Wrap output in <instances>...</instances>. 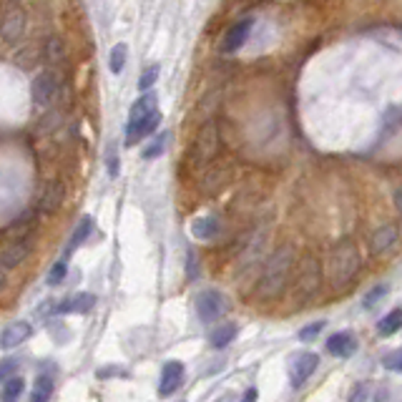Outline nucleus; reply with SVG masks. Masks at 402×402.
<instances>
[{"mask_svg": "<svg viewBox=\"0 0 402 402\" xmlns=\"http://www.w3.org/2000/svg\"><path fill=\"white\" fill-rule=\"evenodd\" d=\"M292 269H294V247L284 244V247L277 249L274 254L264 262V267H262L259 282H257V297H259L262 302H272L284 294Z\"/></svg>", "mask_w": 402, "mask_h": 402, "instance_id": "obj_1", "label": "nucleus"}, {"mask_svg": "<svg viewBox=\"0 0 402 402\" xmlns=\"http://www.w3.org/2000/svg\"><path fill=\"white\" fill-rule=\"evenodd\" d=\"M360 269H362V254L352 242H339L329 249L324 272H327V279L332 284V289H347L360 277Z\"/></svg>", "mask_w": 402, "mask_h": 402, "instance_id": "obj_2", "label": "nucleus"}, {"mask_svg": "<svg viewBox=\"0 0 402 402\" xmlns=\"http://www.w3.org/2000/svg\"><path fill=\"white\" fill-rule=\"evenodd\" d=\"M219 146H222V141H219L217 123H214V121L204 123V126L199 128V133H196L194 146H191V164H194V166H207L209 161L219 154Z\"/></svg>", "mask_w": 402, "mask_h": 402, "instance_id": "obj_3", "label": "nucleus"}, {"mask_svg": "<svg viewBox=\"0 0 402 402\" xmlns=\"http://www.w3.org/2000/svg\"><path fill=\"white\" fill-rule=\"evenodd\" d=\"M319 284H322V274H319V264L309 257L307 262H302L299 277L294 284V304L304 307L307 302H312L319 294Z\"/></svg>", "mask_w": 402, "mask_h": 402, "instance_id": "obj_4", "label": "nucleus"}, {"mask_svg": "<svg viewBox=\"0 0 402 402\" xmlns=\"http://www.w3.org/2000/svg\"><path fill=\"white\" fill-rule=\"evenodd\" d=\"M194 307H196V317H199L201 322L212 324L229 312V297L219 289H204L196 294Z\"/></svg>", "mask_w": 402, "mask_h": 402, "instance_id": "obj_5", "label": "nucleus"}, {"mask_svg": "<svg viewBox=\"0 0 402 402\" xmlns=\"http://www.w3.org/2000/svg\"><path fill=\"white\" fill-rule=\"evenodd\" d=\"M319 367V357L309 349H302V352H294L287 362V372H289V382L292 387H302L309 377L314 375V370Z\"/></svg>", "mask_w": 402, "mask_h": 402, "instance_id": "obj_6", "label": "nucleus"}, {"mask_svg": "<svg viewBox=\"0 0 402 402\" xmlns=\"http://www.w3.org/2000/svg\"><path fill=\"white\" fill-rule=\"evenodd\" d=\"M58 88H61L58 73H56V71H41V73L33 78V86H31L33 100H36L38 106H48V103L56 98Z\"/></svg>", "mask_w": 402, "mask_h": 402, "instance_id": "obj_7", "label": "nucleus"}, {"mask_svg": "<svg viewBox=\"0 0 402 402\" xmlns=\"http://www.w3.org/2000/svg\"><path fill=\"white\" fill-rule=\"evenodd\" d=\"M184 382V362L179 360H169L161 367V377H159V395L161 397H171Z\"/></svg>", "mask_w": 402, "mask_h": 402, "instance_id": "obj_8", "label": "nucleus"}, {"mask_svg": "<svg viewBox=\"0 0 402 402\" xmlns=\"http://www.w3.org/2000/svg\"><path fill=\"white\" fill-rule=\"evenodd\" d=\"M397 239H400V232H397L395 224H382V227L377 229L375 234H372L370 252H372L375 257L387 254V252H392V249H395Z\"/></svg>", "mask_w": 402, "mask_h": 402, "instance_id": "obj_9", "label": "nucleus"}, {"mask_svg": "<svg viewBox=\"0 0 402 402\" xmlns=\"http://www.w3.org/2000/svg\"><path fill=\"white\" fill-rule=\"evenodd\" d=\"M96 307V294L91 292H78V294L68 297L53 309L56 314H88Z\"/></svg>", "mask_w": 402, "mask_h": 402, "instance_id": "obj_10", "label": "nucleus"}, {"mask_svg": "<svg viewBox=\"0 0 402 402\" xmlns=\"http://www.w3.org/2000/svg\"><path fill=\"white\" fill-rule=\"evenodd\" d=\"M252 28H254V18H249V16L242 18L237 26L229 28L227 38H224V53H234V51H239V48L249 41V33H252Z\"/></svg>", "mask_w": 402, "mask_h": 402, "instance_id": "obj_11", "label": "nucleus"}, {"mask_svg": "<svg viewBox=\"0 0 402 402\" xmlns=\"http://www.w3.org/2000/svg\"><path fill=\"white\" fill-rule=\"evenodd\" d=\"M327 352L332 357H339V360H347L357 352V339L352 332H334L332 337L327 339Z\"/></svg>", "mask_w": 402, "mask_h": 402, "instance_id": "obj_12", "label": "nucleus"}, {"mask_svg": "<svg viewBox=\"0 0 402 402\" xmlns=\"http://www.w3.org/2000/svg\"><path fill=\"white\" fill-rule=\"evenodd\" d=\"M33 327L28 322H13L0 332V349H16L26 339H31Z\"/></svg>", "mask_w": 402, "mask_h": 402, "instance_id": "obj_13", "label": "nucleus"}, {"mask_svg": "<svg viewBox=\"0 0 402 402\" xmlns=\"http://www.w3.org/2000/svg\"><path fill=\"white\" fill-rule=\"evenodd\" d=\"M63 199H66V186L61 181H51V184L43 189L41 199H38V209L46 214H53L63 207Z\"/></svg>", "mask_w": 402, "mask_h": 402, "instance_id": "obj_14", "label": "nucleus"}, {"mask_svg": "<svg viewBox=\"0 0 402 402\" xmlns=\"http://www.w3.org/2000/svg\"><path fill=\"white\" fill-rule=\"evenodd\" d=\"M264 244H267V232L264 234H257L252 242H249V247H244V257H242V267L239 269L242 272H252L257 264L262 262V252H264Z\"/></svg>", "mask_w": 402, "mask_h": 402, "instance_id": "obj_15", "label": "nucleus"}, {"mask_svg": "<svg viewBox=\"0 0 402 402\" xmlns=\"http://www.w3.org/2000/svg\"><path fill=\"white\" fill-rule=\"evenodd\" d=\"M26 31V13L23 11H11L6 13L3 23H0V36L6 38V41H18Z\"/></svg>", "mask_w": 402, "mask_h": 402, "instance_id": "obj_16", "label": "nucleus"}, {"mask_svg": "<svg viewBox=\"0 0 402 402\" xmlns=\"http://www.w3.org/2000/svg\"><path fill=\"white\" fill-rule=\"evenodd\" d=\"M219 232H222V227H219L217 217H199L191 222V234H194V239H199V242H212Z\"/></svg>", "mask_w": 402, "mask_h": 402, "instance_id": "obj_17", "label": "nucleus"}, {"mask_svg": "<svg viewBox=\"0 0 402 402\" xmlns=\"http://www.w3.org/2000/svg\"><path fill=\"white\" fill-rule=\"evenodd\" d=\"M237 334H239L237 324L224 322V324H219V327L212 329V334H209V344H212L214 349H224V347H229L234 339H237Z\"/></svg>", "mask_w": 402, "mask_h": 402, "instance_id": "obj_18", "label": "nucleus"}, {"mask_svg": "<svg viewBox=\"0 0 402 402\" xmlns=\"http://www.w3.org/2000/svg\"><path fill=\"white\" fill-rule=\"evenodd\" d=\"M91 232H93V219L91 217H83L78 222V227H76V232L71 234V239H68V249H66V257H71L76 252V249L81 247V244L86 242V239L91 237Z\"/></svg>", "mask_w": 402, "mask_h": 402, "instance_id": "obj_19", "label": "nucleus"}, {"mask_svg": "<svg viewBox=\"0 0 402 402\" xmlns=\"http://www.w3.org/2000/svg\"><path fill=\"white\" fill-rule=\"evenodd\" d=\"M402 327V312L400 309H392V312H387L385 317L377 322V334L380 337H392V334H397Z\"/></svg>", "mask_w": 402, "mask_h": 402, "instance_id": "obj_20", "label": "nucleus"}, {"mask_svg": "<svg viewBox=\"0 0 402 402\" xmlns=\"http://www.w3.org/2000/svg\"><path fill=\"white\" fill-rule=\"evenodd\" d=\"M28 244L31 242H18V244H13V247H6V252L0 254V262H3L6 267H18L23 259H26Z\"/></svg>", "mask_w": 402, "mask_h": 402, "instance_id": "obj_21", "label": "nucleus"}, {"mask_svg": "<svg viewBox=\"0 0 402 402\" xmlns=\"http://www.w3.org/2000/svg\"><path fill=\"white\" fill-rule=\"evenodd\" d=\"M53 397V377L51 375H41L36 380V387L31 392V402H48Z\"/></svg>", "mask_w": 402, "mask_h": 402, "instance_id": "obj_22", "label": "nucleus"}, {"mask_svg": "<svg viewBox=\"0 0 402 402\" xmlns=\"http://www.w3.org/2000/svg\"><path fill=\"white\" fill-rule=\"evenodd\" d=\"M23 377H11V380L3 382V390H0V402H18V397L23 395Z\"/></svg>", "mask_w": 402, "mask_h": 402, "instance_id": "obj_23", "label": "nucleus"}, {"mask_svg": "<svg viewBox=\"0 0 402 402\" xmlns=\"http://www.w3.org/2000/svg\"><path fill=\"white\" fill-rule=\"evenodd\" d=\"M126 58H128V48L123 46V43H118V46H113L111 56H108V66H111L113 73H121L123 66H126Z\"/></svg>", "mask_w": 402, "mask_h": 402, "instance_id": "obj_24", "label": "nucleus"}, {"mask_svg": "<svg viewBox=\"0 0 402 402\" xmlns=\"http://www.w3.org/2000/svg\"><path fill=\"white\" fill-rule=\"evenodd\" d=\"M166 141H169V133H161V136H156L154 141H151V146L143 148V159H156V156L164 154Z\"/></svg>", "mask_w": 402, "mask_h": 402, "instance_id": "obj_25", "label": "nucleus"}, {"mask_svg": "<svg viewBox=\"0 0 402 402\" xmlns=\"http://www.w3.org/2000/svg\"><path fill=\"white\" fill-rule=\"evenodd\" d=\"M387 292H390V289H387V284H377V287H372V289L367 292L365 297H362V307H365V309H372V307H375V304H377V302L385 299Z\"/></svg>", "mask_w": 402, "mask_h": 402, "instance_id": "obj_26", "label": "nucleus"}, {"mask_svg": "<svg viewBox=\"0 0 402 402\" xmlns=\"http://www.w3.org/2000/svg\"><path fill=\"white\" fill-rule=\"evenodd\" d=\"M227 179H229V171L219 169L217 174L212 171V174H207V179H204V186H207V191H217L227 184Z\"/></svg>", "mask_w": 402, "mask_h": 402, "instance_id": "obj_27", "label": "nucleus"}, {"mask_svg": "<svg viewBox=\"0 0 402 402\" xmlns=\"http://www.w3.org/2000/svg\"><path fill=\"white\" fill-rule=\"evenodd\" d=\"M63 53H66V48H63V41H58V38H51L46 46V58L48 61H63Z\"/></svg>", "mask_w": 402, "mask_h": 402, "instance_id": "obj_28", "label": "nucleus"}, {"mask_svg": "<svg viewBox=\"0 0 402 402\" xmlns=\"http://www.w3.org/2000/svg\"><path fill=\"white\" fill-rule=\"evenodd\" d=\"M372 395V382H357L355 390L349 392V402H367Z\"/></svg>", "mask_w": 402, "mask_h": 402, "instance_id": "obj_29", "label": "nucleus"}, {"mask_svg": "<svg viewBox=\"0 0 402 402\" xmlns=\"http://www.w3.org/2000/svg\"><path fill=\"white\" fill-rule=\"evenodd\" d=\"M382 367H387V370H392V372H400L402 370V352L400 349L385 352V355H382Z\"/></svg>", "mask_w": 402, "mask_h": 402, "instance_id": "obj_30", "label": "nucleus"}, {"mask_svg": "<svg viewBox=\"0 0 402 402\" xmlns=\"http://www.w3.org/2000/svg\"><path fill=\"white\" fill-rule=\"evenodd\" d=\"M156 78H159V66H151V68H146L141 73V78H138V91H148L151 86L156 83Z\"/></svg>", "mask_w": 402, "mask_h": 402, "instance_id": "obj_31", "label": "nucleus"}, {"mask_svg": "<svg viewBox=\"0 0 402 402\" xmlns=\"http://www.w3.org/2000/svg\"><path fill=\"white\" fill-rule=\"evenodd\" d=\"M66 274H68V264H66V259L56 262L53 269L48 272V284H61V282L66 279Z\"/></svg>", "mask_w": 402, "mask_h": 402, "instance_id": "obj_32", "label": "nucleus"}, {"mask_svg": "<svg viewBox=\"0 0 402 402\" xmlns=\"http://www.w3.org/2000/svg\"><path fill=\"white\" fill-rule=\"evenodd\" d=\"M324 327H327L324 322H312V324H307L304 329H299V334H297V337H299L302 342H312V339L317 337V334L322 332Z\"/></svg>", "mask_w": 402, "mask_h": 402, "instance_id": "obj_33", "label": "nucleus"}, {"mask_svg": "<svg viewBox=\"0 0 402 402\" xmlns=\"http://www.w3.org/2000/svg\"><path fill=\"white\" fill-rule=\"evenodd\" d=\"M96 375H98L100 380H106V377H113V375H123V377H126L128 372L126 370H116V365H106V367H100Z\"/></svg>", "mask_w": 402, "mask_h": 402, "instance_id": "obj_34", "label": "nucleus"}, {"mask_svg": "<svg viewBox=\"0 0 402 402\" xmlns=\"http://www.w3.org/2000/svg\"><path fill=\"white\" fill-rule=\"evenodd\" d=\"M16 360H3L0 362V380H6V377H11L13 372H16Z\"/></svg>", "mask_w": 402, "mask_h": 402, "instance_id": "obj_35", "label": "nucleus"}, {"mask_svg": "<svg viewBox=\"0 0 402 402\" xmlns=\"http://www.w3.org/2000/svg\"><path fill=\"white\" fill-rule=\"evenodd\" d=\"M242 402H257V390L254 387H249L247 392L242 395Z\"/></svg>", "mask_w": 402, "mask_h": 402, "instance_id": "obj_36", "label": "nucleus"}, {"mask_svg": "<svg viewBox=\"0 0 402 402\" xmlns=\"http://www.w3.org/2000/svg\"><path fill=\"white\" fill-rule=\"evenodd\" d=\"M387 397H390V392H387L385 387H380V392H377L375 402H387Z\"/></svg>", "mask_w": 402, "mask_h": 402, "instance_id": "obj_37", "label": "nucleus"}]
</instances>
